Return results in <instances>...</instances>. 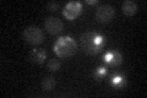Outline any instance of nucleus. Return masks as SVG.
Here are the masks:
<instances>
[{
  "label": "nucleus",
  "mask_w": 147,
  "mask_h": 98,
  "mask_svg": "<svg viewBox=\"0 0 147 98\" xmlns=\"http://www.w3.org/2000/svg\"><path fill=\"white\" fill-rule=\"evenodd\" d=\"M104 59V62L105 63H108L110 65H113V66H119L121 63H123V55L119 53V52H109L107 53L103 57Z\"/></svg>",
  "instance_id": "7"
},
{
  "label": "nucleus",
  "mask_w": 147,
  "mask_h": 98,
  "mask_svg": "<svg viewBox=\"0 0 147 98\" xmlns=\"http://www.w3.org/2000/svg\"><path fill=\"white\" fill-rule=\"evenodd\" d=\"M115 15V9L110 5H102L96 10V20L98 22H109Z\"/></svg>",
  "instance_id": "4"
},
{
  "label": "nucleus",
  "mask_w": 147,
  "mask_h": 98,
  "mask_svg": "<svg viewBox=\"0 0 147 98\" xmlns=\"http://www.w3.org/2000/svg\"><path fill=\"white\" fill-rule=\"evenodd\" d=\"M45 58H47V53L42 49H33L30 53V59L31 62H33L36 64H42Z\"/></svg>",
  "instance_id": "8"
},
{
  "label": "nucleus",
  "mask_w": 147,
  "mask_h": 98,
  "mask_svg": "<svg viewBox=\"0 0 147 98\" xmlns=\"http://www.w3.org/2000/svg\"><path fill=\"white\" fill-rule=\"evenodd\" d=\"M105 75H107V69H105L104 66H98L97 69H96V71L93 72V76H94V78H96L97 81L104 78Z\"/></svg>",
  "instance_id": "12"
},
{
  "label": "nucleus",
  "mask_w": 147,
  "mask_h": 98,
  "mask_svg": "<svg viewBox=\"0 0 147 98\" xmlns=\"http://www.w3.org/2000/svg\"><path fill=\"white\" fill-rule=\"evenodd\" d=\"M59 7V3H54V1H50L47 4V9L50 11H57Z\"/></svg>",
  "instance_id": "14"
},
{
  "label": "nucleus",
  "mask_w": 147,
  "mask_h": 98,
  "mask_svg": "<svg viewBox=\"0 0 147 98\" xmlns=\"http://www.w3.org/2000/svg\"><path fill=\"white\" fill-rule=\"evenodd\" d=\"M44 27L50 34H58L63 31V22L58 17H48L44 22Z\"/></svg>",
  "instance_id": "6"
},
{
  "label": "nucleus",
  "mask_w": 147,
  "mask_h": 98,
  "mask_svg": "<svg viewBox=\"0 0 147 98\" xmlns=\"http://www.w3.org/2000/svg\"><path fill=\"white\" fill-rule=\"evenodd\" d=\"M121 10H123V12L125 14V15L131 16V15H134V14H136V11H137V5H136L135 1H131V0H126V1L123 3Z\"/></svg>",
  "instance_id": "9"
},
{
  "label": "nucleus",
  "mask_w": 147,
  "mask_h": 98,
  "mask_svg": "<svg viewBox=\"0 0 147 98\" xmlns=\"http://www.w3.org/2000/svg\"><path fill=\"white\" fill-rule=\"evenodd\" d=\"M53 50L59 58H70L76 53L77 44L71 37L64 36L55 42V44L53 45Z\"/></svg>",
  "instance_id": "2"
},
{
  "label": "nucleus",
  "mask_w": 147,
  "mask_h": 98,
  "mask_svg": "<svg viewBox=\"0 0 147 98\" xmlns=\"http://www.w3.org/2000/svg\"><path fill=\"white\" fill-rule=\"evenodd\" d=\"M81 45L84 50L90 54V55H96L98 54L102 48L104 47L105 43V38L104 36H100L94 32H86L81 36Z\"/></svg>",
  "instance_id": "1"
},
{
  "label": "nucleus",
  "mask_w": 147,
  "mask_h": 98,
  "mask_svg": "<svg viewBox=\"0 0 147 98\" xmlns=\"http://www.w3.org/2000/svg\"><path fill=\"white\" fill-rule=\"evenodd\" d=\"M81 3H77V1H71L65 5V7H64L63 10V15L65 18H67V20H75V18L80 15L81 12Z\"/></svg>",
  "instance_id": "5"
},
{
  "label": "nucleus",
  "mask_w": 147,
  "mask_h": 98,
  "mask_svg": "<svg viewBox=\"0 0 147 98\" xmlns=\"http://www.w3.org/2000/svg\"><path fill=\"white\" fill-rule=\"evenodd\" d=\"M86 3L87 4H93V5H94V4H97V0H87Z\"/></svg>",
  "instance_id": "15"
},
{
  "label": "nucleus",
  "mask_w": 147,
  "mask_h": 98,
  "mask_svg": "<svg viewBox=\"0 0 147 98\" xmlns=\"http://www.w3.org/2000/svg\"><path fill=\"white\" fill-rule=\"evenodd\" d=\"M48 69L50 71H57L60 69V62L58 59H50L48 62Z\"/></svg>",
  "instance_id": "13"
},
{
  "label": "nucleus",
  "mask_w": 147,
  "mask_h": 98,
  "mask_svg": "<svg viewBox=\"0 0 147 98\" xmlns=\"http://www.w3.org/2000/svg\"><path fill=\"white\" fill-rule=\"evenodd\" d=\"M24 38L27 43L30 44H40L43 43V39H44V36H43V32L42 30H39L38 27H34V26H31V27H27L24 32Z\"/></svg>",
  "instance_id": "3"
},
{
  "label": "nucleus",
  "mask_w": 147,
  "mask_h": 98,
  "mask_svg": "<svg viewBox=\"0 0 147 98\" xmlns=\"http://www.w3.org/2000/svg\"><path fill=\"white\" fill-rule=\"evenodd\" d=\"M55 85H57V82H55L54 77H52V76L44 77L43 81H42V88L45 90V91H52L53 88L55 87Z\"/></svg>",
  "instance_id": "11"
},
{
  "label": "nucleus",
  "mask_w": 147,
  "mask_h": 98,
  "mask_svg": "<svg viewBox=\"0 0 147 98\" xmlns=\"http://www.w3.org/2000/svg\"><path fill=\"white\" fill-rule=\"evenodd\" d=\"M110 85L115 88H123L126 85V78L124 75H120V74H115L113 75V77L110 78Z\"/></svg>",
  "instance_id": "10"
}]
</instances>
